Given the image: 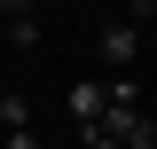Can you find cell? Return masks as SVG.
<instances>
[{
    "instance_id": "cell-5",
    "label": "cell",
    "mask_w": 157,
    "mask_h": 149,
    "mask_svg": "<svg viewBox=\"0 0 157 149\" xmlns=\"http://www.w3.org/2000/svg\"><path fill=\"white\" fill-rule=\"evenodd\" d=\"M16 126H32V102L24 94H0V133H16Z\"/></svg>"
},
{
    "instance_id": "cell-4",
    "label": "cell",
    "mask_w": 157,
    "mask_h": 149,
    "mask_svg": "<svg viewBox=\"0 0 157 149\" xmlns=\"http://www.w3.org/2000/svg\"><path fill=\"white\" fill-rule=\"evenodd\" d=\"M63 110H71L78 126H94V118H102V78H71V94H63Z\"/></svg>"
},
{
    "instance_id": "cell-2",
    "label": "cell",
    "mask_w": 157,
    "mask_h": 149,
    "mask_svg": "<svg viewBox=\"0 0 157 149\" xmlns=\"http://www.w3.org/2000/svg\"><path fill=\"white\" fill-rule=\"evenodd\" d=\"M102 63H110V78H118V71H134V63H141V32H134L126 16H118V24H102Z\"/></svg>"
},
{
    "instance_id": "cell-3",
    "label": "cell",
    "mask_w": 157,
    "mask_h": 149,
    "mask_svg": "<svg viewBox=\"0 0 157 149\" xmlns=\"http://www.w3.org/2000/svg\"><path fill=\"white\" fill-rule=\"evenodd\" d=\"M0 24L16 39V55H39V0H0Z\"/></svg>"
},
{
    "instance_id": "cell-1",
    "label": "cell",
    "mask_w": 157,
    "mask_h": 149,
    "mask_svg": "<svg viewBox=\"0 0 157 149\" xmlns=\"http://www.w3.org/2000/svg\"><path fill=\"white\" fill-rule=\"evenodd\" d=\"M94 133H102L110 149H157V126H149V110H118V102H102Z\"/></svg>"
},
{
    "instance_id": "cell-6",
    "label": "cell",
    "mask_w": 157,
    "mask_h": 149,
    "mask_svg": "<svg viewBox=\"0 0 157 149\" xmlns=\"http://www.w3.org/2000/svg\"><path fill=\"white\" fill-rule=\"evenodd\" d=\"M78 149H110V141H102V133H94V126H78Z\"/></svg>"
}]
</instances>
